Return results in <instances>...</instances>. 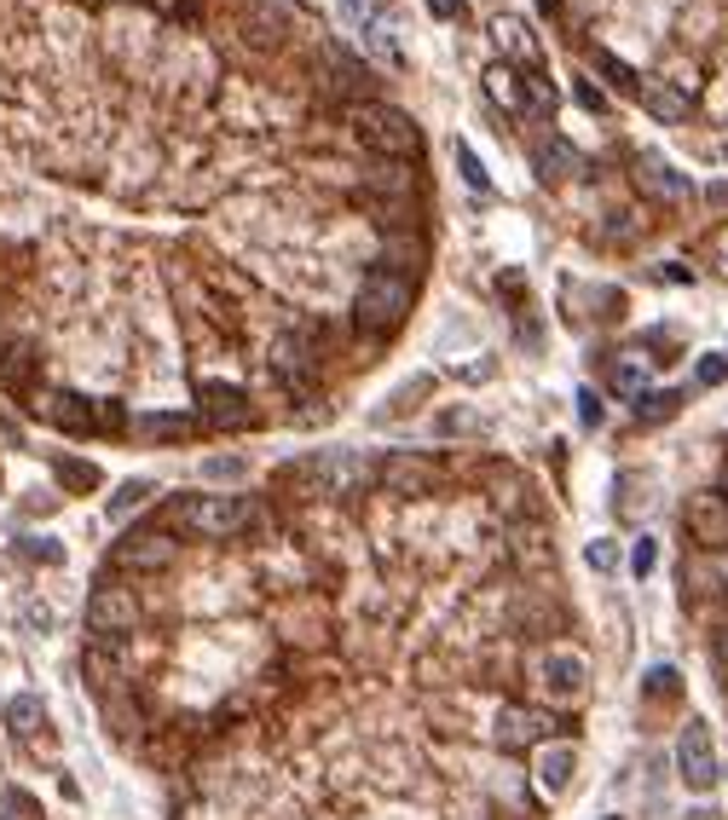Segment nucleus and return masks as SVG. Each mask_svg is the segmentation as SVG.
<instances>
[{
  "label": "nucleus",
  "mask_w": 728,
  "mask_h": 820,
  "mask_svg": "<svg viewBox=\"0 0 728 820\" xmlns=\"http://www.w3.org/2000/svg\"><path fill=\"white\" fill-rule=\"evenodd\" d=\"M404 313H411V278L404 272H364L359 283V295H353V318H359V330H371V336H394Z\"/></svg>",
  "instance_id": "obj_1"
},
{
  "label": "nucleus",
  "mask_w": 728,
  "mask_h": 820,
  "mask_svg": "<svg viewBox=\"0 0 728 820\" xmlns=\"http://www.w3.org/2000/svg\"><path fill=\"white\" fill-rule=\"evenodd\" d=\"M353 139L364 151L388 156V162H404V156L422 151V128L399 105H359L353 110Z\"/></svg>",
  "instance_id": "obj_2"
},
{
  "label": "nucleus",
  "mask_w": 728,
  "mask_h": 820,
  "mask_svg": "<svg viewBox=\"0 0 728 820\" xmlns=\"http://www.w3.org/2000/svg\"><path fill=\"white\" fill-rule=\"evenodd\" d=\"M179 520H186L197 538H237V531L255 520V503L232 497V491H209V497L179 503Z\"/></svg>",
  "instance_id": "obj_3"
},
{
  "label": "nucleus",
  "mask_w": 728,
  "mask_h": 820,
  "mask_svg": "<svg viewBox=\"0 0 728 820\" xmlns=\"http://www.w3.org/2000/svg\"><path fill=\"white\" fill-rule=\"evenodd\" d=\"M376 480H381V491H394V497H428L445 480V462L422 457V450H388V457L376 462Z\"/></svg>",
  "instance_id": "obj_4"
},
{
  "label": "nucleus",
  "mask_w": 728,
  "mask_h": 820,
  "mask_svg": "<svg viewBox=\"0 0 728 820\" xmlns=\"http://www.w3.org/2000/svg\"><path fill=\"white\" fill-rule=\"evenodd\" d=\"M295 475H307L313 491H324V497H353V491L371 485L376 468L364 462V457H353V450H330V457H307Z\"/></svg>",
  "instance_id": "obj_5"
},
{
  "label": "nucleus",
  "mask_w": 728,
  "mask_h": 820,
  "mask_svg": "<svg viewBox=\"0 0 728 820\" xmlns=\"http://www.w3.org/2000/svg\"><path fill=\"white\" fill-rule=\"evenodd\" d=\"M677 774H682L688 792H712L717 786L723 763H717V746H712V728L705 723H688L677 734Z\"/></svg>",
  "instance_id": "obj_6"
},
{
  "label": "nucleus",
  "mask_w": 728,
  "mask_h": 820,
  "mask_svg": "<svg viewBox=\"0 0 728 820\" xmlns=\"http://www.w3.org/2000/svg\"><path fill=\"white\" fill-rule=\"evenodd\" d=\"M133 624H139L133 589L105 584V589H93L87 596V630L98 635V642H121V635H133Z\"/></svg>",
  "instance_id": "obj_7"
},
{
  "label": "nucleus",
  "mask_w": 728,
  "mask_h": 820,
  "mask_svg": "<svg viewBox=\"0 0 728 820\" xmlns=\"http://www.w3.org/2000/svg\"><path fill=\"white\" fill-rule=\"evenodd\" d=\"M197 417L209 427H255V405L237 382H197Z\"/></svg>",
  "instance_id": "obj_8"
},
{
  "label": "nucleus",
  "mask_w": 728,
  "mask_h": 820,
  "mask_svg": "<svg viewBox=\"0 0 728 820\" xmlns=\"http://www.w3.org/2000/svg\"><path fill=\"white\" fill-rule=\"evenodd\" d=\"M682 526H688V538H694L705 555L728 549V497L723 491H694L688 508H682Z\"/></svg>",
  "instance_id": "obj_9"
},
{
  "label": "nucleus",
  "mask_w": 728,
  "mask_h": 820,
  "mask_svg": "<svg viewBox=\"0 0 728 820\" xmlns=\"http://www.w3.org/2000/svg\"><path fill=\"white\" fill-rule=\"evenodd\" d=\"M174 561H179V538H168L156 526H139L116 543V566H128V572H168Z\"/></svg>",
  "instance_id": "obj_10"
},
{
  "label": "nucleus",
  "mask_w": 728,
  "mask_h": 820,
  "mask_svg": "<svg viewBox=\"0 0 728 820\" xmlns=\"http://www.w3.org/2000/svg\"><path fill=\"white\" fill-rule=\"evenodd\" d=\"M492 740L503 751H538L543 740H550V716L532 711V705H503L492 716Z\"/></svg>",
  "instance_id": "obj_11"
},
{
  "label": "nucleus",
  "mask_w": 728,
  "mask_h": 820,
  "mask_svg": "<svg viewBox=\"0 0 728 820\" xmlns=\"http://www.w3.org/2000/svg\"><path fill=\"white\" fill-rule=\"evenodd\" d=\"M35 417H47L52 427H64V434H98L93 399L64 394V387H52V394H35Z\"/></svg>",
  "instance_id": "obj_12"
},
{
  "label": "nucleus",
  "mask_w": 728,
  "mask_h": 820,
  "mask_svg": "<svg viewBox=\"0 0 728 820\" xmlns=\"http://www.w3.org/2000/svg\"><path fill=\"white\" fill-rule=\"evenodd\" d=\"M538 682H543V693H550L555 705H573L578 693H584V659H578V653H543V659H538Z\"/></svg>",
  "instance_id": "obj_13"
},
{
  "label": "nucleus",
  "mask_w": 728,
  "mask_h": 820,
  "mask_svg": "<svg viewBox=\"0 0 728 820\" xmlns=\"http://www.w3.org/2000/svg\"><path fill=\"white\" fill-rule=\"evenodd\" d=\"M573 769H578V746L555 740V746H543V751H538L532 781H538V792H543V797H561L566 786H573Z\"/></svg>",
  "instance_id": "obj_14"
},
{
  "label": "nucleus",
  "mask_w": 728,
  "mask_h": 820,
  "mask_svg": "<svg viewBox=\"0 0 728 820\" xmlns=\"http://www.w3.org/2000/svg\"><path fill=\"white\" fill-rule=\"evenodd\" d=\"M272 371L290 382V387H301L313 371H318V353H313V341L307 336H278L272 341Z\"/></svg>",
  "instance_id": "obj_15"
},
{
  "label": "nucleus",
  "mask_w": 728,
  "mask_h": 820,
  "mask_svg": "<svg viewBox=\"0 0 728 820\" xmlns=\"http://www.w3.org/2000/svg\"><path fill=\"white\" fill-rule=\"evenodd\" d=\"M636 186H642L647 197H659V202H688V197H694V186H688V174L665 168L659 156H642V162H636Z\"/></svg>",
  "instance_id": "obj_16"
},
{
  "label": "nucleus",
  "mask_w": 728,
  "mask_h": 820,
  "mask_svg": "<svg viewBox=\"0 0 728 820\" xmlns=\"http://www.w3.org/2000/svg\"><path fill=\"white\" fill-rule=\"evenodd\" d=\"M128 434H139V440H191L197 417H186V410H139Z\"/></svg>",
  "instance_id": "obj_17"
},
{
  "label": "nucleus",
  "mask_w": 728,
  "mask_h": 820,
  "mask_svg": "<svg viewBox=\"0 0 728 820\" xmlns=\"http://www.w3.org/2000/svg\"><path fill=\"white\" fill-rule=\"evenodd\" d=\"M636 98L654 121H688V110H694V98H688L682 87H671V81H642Z\"/></svg>",
  "instance_id": "obj_18"
},
{
  "label": "nucleus",
  "mask_w": 728,
  "mask_h": 820,
  "mask_svg": "<svg viewBox=\"0 0 728 820\" xmlns=\"http://www.w3.org/2000/svg\"><path fill=\"white\" fill-rule=\"evenodd\" d=\"M0 387L7 394H35V347L0 341Z\"/></svg>",
  "instance_id": "obj_19"
},
{
  "label": "nucleus",
  "mask_w": 728,
  "mask_h": 820,
  "mask_svg": "<svg viewBox=\"0 0 728 820\" xmlns=\"http://www.w3.org/2000/svg\"><path fill=\"white\" fill-rule=\"evenodd\" d=\"M485 93H492L503 110H526V105H532V81H526L515 65H492V70H485Z\"/></svg>",
  "instance_id": "obj_20"
},
{
  "label": "nucleus",
  "mask_w": 728,
  "mask_h": 820,
  "mask_svg": "<svg viewBox=\"0 0 728 820\" xmlns=\"http://www.w3.org/2000/svg\"><path fill=\"white\" fill-rule=\"evenodd\" d=\"M532 162H538V179H573L584 168L578 145H566V139H543V145L532 151Z\"/></svg>",
  "instance_id": "obj_21"
},
{
  "label": "nucleus",
  "mask_w": 728,
  "mask_h": 820,
  "mask_svg": "<svg viewBox=\"0 0 728 820\" xmlns=\"http://www.w3.org/2000/svg\"><path fill=\"white\" fill-rule=\"evenodd\" d=\"M492 35H497V47L509 52V58H520V65H538L543 58V47H538V35L520 24V17H497L492 24Z\"/></svg>",
  "instance_id": "obj_22"
},
{
  "label": "nucleus",
  "mask_w": 728,
  "mask_h": 820,
  "mask_svg": "<svg viewBox=\"0 0 728 820\" xmlns=\"http://www.w3.org/2000/svg\"><path fill=\"white\" fill-rule=\"evenodd\" d=\"M364 186L381 191V197H411L416 191V168H399V162L381 156L376 168H364Z\"/></svg>",
  "instance_id": "obj_23"
},
{
  "label": "nucleus",
  "mask_w": 728,
  "mask_h": 820,
  "mask_svg": "<svg viewBox=\"0 0 728 820\" xmlns=\"http://www.w3.org/2000/svg\"><path fill=\"white\" fill-rule=\"evenodd\" d=\"M607 382H613L619 399H642V394H647V371H642L636 359H619L613 371H607Z\"/></svg>",
  "instance_id": "obj_24"
},
{
  "label": "nucleus",
  "mask_w": 728,
  "mask_h": 820,
  "mask_svg": "<svg viewBox=\"0 0 728 820\" xmlns=\"http://www.w3.org/2000/svg\"><path fill=\"white\" fill-rule=\"evenodd\" d=\"M52 475H58V485H64V491H93L98 485V468L81 462V457H58Z\"/></svg>",
  "instance_id": "obj_25"
},
{
  "label": "nucleus",
  "mask_w": 728,
  "mask_h": 820,
  "mask_svg": "<svg viewBox=\"0 0 728 820\" xmlns=\"http://www.w3.org/2000/svg\"><path fill=\"white\" fill-rule=\"evenodd\" d=\"M596 70H601L607 81H613L619 93H642V75H636L631 65H624V58H613V52H607V47H596Z\"/></svg>",
  "instance_id": "obj_26"
},
{
  "label": "nucleus",
  "mask_w": 728,
  "mask_h": 820,
  "mask_svg": "<svg viewBox=\"0 0 728 820\" xmlns=\"http://www.w3.org/2000/svg\"><path fill=\"white\" fill-rule=\"evenodd\" d=\"M7 723H12L17 734H30V740H35V728H40V700H35V693H17V700L7 705Z\"/></svg>",
  "instance_id": "obj_27"
},
{
  "label": "nucleus",
  "mask_w": 728,
  "mask_h": 820,
  "mask_svg": "<svg viewBox=\"0 0 728 820\" xmlns=\"http://www.w3.org/2000/svg\"><path fill=\"white\" fill-rule=\"evenodd\" d=\"M139 503H151V480H128V485H121L116 497H110V520H128Z\"/></svg>",
  "instance_id": "obj_28"
},
{
  "label": "nucleus",
  "mask_w": 728,
  "mask_h": 820,
  "mask_svg": "<svg viewBox=\"0 0 728 820\" xmlns=\"http://www.w3.org/2000/svg\"><path fill=\"white\" fill-rule=\"evenodd\" d=\"M677 405H682V394H642L636 422H665V417H677Z\"/></svg>",
  "instance_id": "obj_29"
},
{
  "label": "nucleus",
  "mask_w": 728,
  "mask_h": 820,
  "mask_svg": "<svg viewBox=\"0 0 728 820\" xmlns=\"http://www.w3.org/2000/svg\"><path fill=\"white\" fill-rule=\"evenodd\" d=\"M694 584H705V589H728V549H717V555H705V561L694 566Z\"/></svg>",
  "instance_id": "obj_30"
},
{
  "label": "nucleus",
  "mask_w": 728,
  "mask_h": 820,
  "mask_svg": "<svg viewBox=\"0 0 728 820\" xmlns=\"http://www.w3.org/2000/svg\"><path fill=\"white\" fill-rule=\"evenodd\" d=\"M388 260H394L388 272H399V266H411V272H416V260H422V243H416V237H394V243H388Z\"/></svg>",
  "instance_id": "obj_31"
},
{
  "label": "nucleus",
  "mask_w": 728,
  "mask_h": 820,
  "mask_svg": "<svg viewBox=\"0 0 728 820\" xmlns=\"http://www.w3.org/2000/svg\"><path fill=\"white\" fill-rule=\"evenodd\" d=\"M457 168H462V179H469L474 191H485V186H492V179H485V168H480V156H474L469 145H457Z\"/></svg>",
  "instance_id": "obj_32"
},
{
  "label": "nucleus",
  "mask_w": 728,
  "mask_h": 820,
  "mask_svg": "<svg viewBox=\"0 0 728 820\" xmlns=\"http://www.w3.org/2000/svg\"><path fill=\"white\" fill-rule=\"evenodd\" d=\"M474 427H480L474 410H445L439 417V434H474Z\"/></svg>",
  "instance_id": "obj_33"
},
{
  "label": "nucleus",
  "mask_w": 728,
  "mask_h": 820,
  "mask_svg": "<svg viewBox=\"0 0 728 820\" xmlns=\"http://www.w3.org/2000/svg\"><path fill=\"white\" fill-rule=\"evenodd\" d=\"M654 561H659V543H654V538H636V549H631L636 578H647V572H654Z\"/></svg>",
  "instance_id": "obj_34"
},
{
  "label": "nucleus",
  "mask_w": 728,
  "mask_h": 820,
  "mask_svg": "<svg viewBox=\"0 0 728 820\" xmlns=\"http://www.w3.org/2000/svg\"><path fill=\"white\" fill-rule=\"evenodd\" d=\"M156 12H168V17H179V24H191V17H202V0H151Z\"/></svg>",
  "instance_id": "obj_35"
},
{
  "label": "nucleus",
  "mask_w": 728,
  "mask_h": 820,
  "mask_svg": "<svg viewBox=\"0 0 728 820\" xmlns=\"http://www.w3.org/2000/svg\"><path fill=\"white\" fill-rule=\"evenodd\" d=\"M647 693H654V700L677 693V670H671V665H654V670H647Z\"/></svg>",
  "instance_id": "obj_36"
},
{
  "label": "nucleus",
  "mask_w": 728,
  "mask_h": 820,
  "mask_svg": "<svg viewBox=\"0 0 728 820\" xmlns=\"http://www.w3.org/2000/svg\"><path fill=\"white\" fill-rule=\"evenodd\" d=\"M573 98H578V105L590 110V116H601V110H607V93L596 87V81H578V87H573Z\"/></svg>",
  "instance_id": "obj_37"
},
{
  "label": "nucleus",
  "mask_w": 728,
  "mask_h": 820,
  "mask_svg": "<svg viewBox=\"0 0 728 820\" xmlns=\"http://www.w3.org/2000/svg\"><path fill=\"white\" fill-rule=\"evenodd\" d=\"M728 376V359L723 353H712V359H700V387H717Z\"/></svg>",
  "instance_id": "obj_38"
},
{
  "label": "nucleus",
  "mask_w": 728,
  "mask_h": 820,
  "mask_svg": "<svg viewBox=\"0 0 728 820\" xmlns=\"http://www.w3.org/2000/svg\"><path fill=\"white\" fill-rule=\"evenodd\" d=\"M428 12H434V17H445V24H457V17L469 12V0H428Z\"/></svg>",
  "instance_id": "obj_39"
},
{
  "label": "nucleus",
  "mask_w": 728,
  "mask_h": 820,
  "mask_svg": "<svg viewBox=\"0 0 728 820\" xmlns=\"http://www.w3.org/2000/svg\"><path fill=\"white\" fill-rule=\"evenodd\" d=\"M590 566H596V572H613V566H619V549H613V543H590Z\"/></svg>",
  "instance_id": "obj_40"
},
{
  "label": "nucleus",
  "mask_w": 728,
  "mask_h": 820,
  "mask_svg": "<svg viewBox=\"0 0 728 820\" xmlns=\"http://www.w3.org/2000/svg\"><path fill=\"white\" fill-rule=\"evenodd\" d=\"M24 555H35V561H64V549H58V543H40V538H24Z\"/></svg>",
  "instance_id": "obj_41"
},
{
  "label": "nucleus",
  "mask_w": 728,
  "mask_h": 820,
  "mask_svg": "<svg viewBox=\"0 0 728 820\" xmlns=\"http://www.w3.org/2000/svg\"><path fill=\"white\" fill-rule=\"evenodd\" d=\"M209 475H214V480H237V475H243V462H237V457H214V462H209Z\"/></svg>",
  "instance_id": "obj_42"
},
{
  "label": "nucleus",
  "mask_w": 728,
  "mask_h": 820,
  "mask_svg": "<svg viewBox=\"0 0 728 820\" xmlns=\"http://www.w3.org/2000/svg\"><path fill=\"white\" fill-rule=\"evenodd\" d=\"M578 417L596 427V422H601V399H596V394H578Z\"/></svg>",
  "instance_id": "obj_43"
},
{
  "label": "nucleus",
  "mask_w": 728,
  "mask_h": 820,
  "mask_svg": "<svg viewBox=\"0 0 728 820\" xmlns=\"http://www.w3.org/2000/svg\"><path fill=\"white\" fill-rule=\"evenodd\" d=\"M705 197H712V202H717V209H728V179H717V186H712V191H705Z\"/></svg>",
  "instance_id": "obj_44"
},
{
  "label": "nucleus",
  "mask_w": 728,
  "mask_h": 820,
  "mask_svg": "<svg viewBox=\"0 0 728 820\" xmlns=\"http://www.w3.org/2000/svg\"><path fill=\"white\" fill-rule=\"evenodd\" d=\"M538 7H543V12H561V0H538Z\"/></svg>",
  "instance_id": "obj_45"
},
{
  "label": "nucleus",
  "mask_w": 728,
  "mask_h": 820,
  "mask_svg": "<svg viewBox=\"0 0 728 820\" xmlns=\"http://www.w3.org/2000/svg\"><path fill=\"white\" fill-rule=\"evenodd\" d=\"M607 820H619V815H607Z\"/></svg>",
  "instance_id": "obj_46"
},
{
  "label": "nucleus",
  "mask_w": 728,
  "mask_h": 820,
  "mask_svg": "<svg viewBox=\"0 0 728 820\" xmlns=\"http://www.w3.org/2000/svg\"><path fill=\"white\" fill-rule=\"evenodd\" d=\"M0 820H7V815H0Z\"/></svg>",
  "instance_id": "obj_47"
},
{
  "label": "nucleus",
  "mask_w": 728,
  "mask_h": 820,
  "mask_svg": "<svg viewBox=\"0 0 728 820\" xmlns=\"http://www.w3.org/2000/svg\"><path fill=\"white\" fill-rule=\"evenodd\" d=\"M87 7H93V0H87Z\"/></svg>",
  "instance_id": "obj_48"
}]
</instances>
